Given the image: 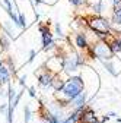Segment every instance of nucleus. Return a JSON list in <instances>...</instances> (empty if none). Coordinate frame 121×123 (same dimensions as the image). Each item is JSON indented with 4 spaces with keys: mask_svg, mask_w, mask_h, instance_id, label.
<instances>
[{
    "mask_svg": "<svg viewBox=\"0 0 121 123\" xmlns=\"http://www.w3.org/2000/svg\"><path fill=\"white\" fill-rule=\"evenodd\" d=\"M88 28L95 32V35L99 38V40H108V37L111 35V29H110V25L111 22L101 16V15H94V16L88 18Z\"/></svg>",
    "mask_w": 121,
    "mask_h": 123,
    "instance_id": "nucleus-1",
    "label": "nucleus"
},
{
    "mask_svg": "<svg viewBox=\"0 0 121 123\" xmlns=\"http://www.w3.org/2000/svg\"><path fill=\"white\" fill-rule=\"evenodd\" d=\"M83 86H85V82L80 76H72V78L67 79V82H64V86L61 89V92L64 94L66 98H69L70 101L77 97L80 92H83Z\"/></svg>",
    "mask_w": 121,
    "mask_h": 123,
    "instance_id": "nucleus-2",
    "label": "nucleus"
},
{
    "mask_svg": "<svg viewBox=\"0 0 121 123\" xmlns=\"http://www.w3.org/2000/svg\"><path fill=\"white\" fill-rule=\"evenodd\" d=\"M92 49H94L95 57L99 59V60H102V62H108V60H111V59L114 57V54H112V51H111V49H110L108 43L105 41V40L96 41V43L92 45Z\"/></svg>",
    "mask_w": 121,
    "mask_h": 123,
    "instance_id": "nucleus-3",
    "label": "nucleus"
},
{
    "mask_svg": "<svg viewBox=\"0 0 121 123\" xmlns=\"http://www.w3.org/2000/svg\"><path fill=\"white\" fill-rule=\"evenodd\" d=\"M74 40H76V45L80 50H86L88 49L89 41H88V35L85 32H77L76 35H74Z\"/></svg>",
    "mask_w": 121,
    "mask_h": 123,
    "instance_id": "nucleus-4",
    "label": "nucleus"
},
{
    "mask_svg": "<svg viewBox=\"0 0 121 123\" xmlns=\"http://www.w3.org/2000/svg\"><path fill=\"white\" fill-rule=\"evenodd\" d=\"M105 41H107V40H105ZM107 43H108V45H110V49H111L114 56L121 53V40L118 37H114L111 41H107Z\"/></svg>",
    "mask_w": 121,
    "mask_h": 123,
    "instance_id": "nucleus-5",
    "label": "nucleus"
},
{
    "mask_svg": "<svg viewBox=\"0 0 121 123\" xmlns=\"http://www.w3.org/2000/svg\"><path fill=\"white\" fill-rule=\"evenodd\" d=\"M9 81H10V72L7 66L2 65L0 66V86H3L5 84H9Z\"/></svg>",
    "mask_w": 121,
    "mask_h": 123,
    "instance_id": "nucleus-6",
    "label": "nucleus"
},
{
    "mask_svg": "<svg viewBox=\"0 0 121 123\" xmlns=\"http://www.w3.org/2000/svg\"><path fill=\"white\" fill-rule=\"evenodd\" d=\"M53 78L54 76L48 72V70H45L44 73H41L39 76H38V81H39V85H42V86H48V85H51V81H53Z\"/></svg>",
    "mask_w": 121,
    "mask_h": 123,
    "instance_id": "nucleus-7",
    "label": "nucleus"
},
{
    "mask_svg": "<svg viewBox=\"0 0 121 123\" xmlns=\"http://www.w3.org/2000/svg\"><path fill=\"white\" fill-rule=\"evenodd\" d=\"M110 22H111V24L121 25V5L112 7V16H111V21H110Z\"/></svg>",
    "mask_w": 121,
    "mask_h": 123,
    "instance_id": "nucleus-8",
    "label": "nucleus"
},
{
    "mask_svg": "<svg viewBox=\"0 0 121 123\" xmlns=\"http://www.w3.org/2000/svg\"><path fill=\"white\" fill-rule=\"evenodd\" d=\"M82 123H96V116L92 110H86L82 113Z\"/></svg>",
    "mask_w": 121,
    "mask_h": 123,
    "instance_id": "nucleus-9",
    "label": "nucleus"
},
{
    "mask_svg": "<svg viewBox=\"0 0 121 123\" xmlns=\"http://www.w3.org/2000/svg\"><path fill=\"white\" fill-rule=\"evenodd\" d=\"M85 100H86V92H80L77 97H74V98L72 100V104L79 109V107H82V105L85 104Z\"/></svg>",
    "mask_w": 121,
    "mask_h": 123,
    "instance_id": "nucleus-10",
    "label": "nucleus"
},
{
    "mask_svg": "<svg viewBox=\"0 0 121 123\" xmlns=\"http://www.w3.org/2000/svg\"><path fill=\"white\" fill-rule=\"evenodd\" d=\"M51 86H53L55 91H61L63 86H64V81L60 79L58 76H55V78H53V81H51Z\"/></svg>",
    "mask_w": 121,
    "mask_h": 123,
    "instance_id": "nucleus-11",
    "label": "nucleus"
},
{
    "mask_svg": "<svg viewBox=\"0 0 121 123\" xmlns=\"http://www.w3.org/2000/svg\"><path fill=\"white\" fill-rule=\"evenodd\" d=\"M0 47H2V50H7L9 49V40L6 38L5 32L0 34Z\"/></svg>",
    "mask_w": 121,
    "mask_h": 123,
    "instance_id": "nucleus-12",
    "label": "nucleus"
},
{
    "mask_svg": "<svg viewBox=\"0 0 121 123\" xmlns=\"http://www.w3.org/2000/svg\"><path fill=\"white\" fill-rule=\"evenodd\" d=\"M92 10H94V13H96V15H101V12H102V0L96 2L95 5H92Z\"/></svg>",
    "mask_w": 121,
    "mask_h": 123,
    "instance_id": "nucleus-13",
    "label": "nucleus"
},
{
    "mask_svg": "<svg viewBox=\"0 0 121 123\" xmlns=\"http://www.w3.org/2000/svg\"><path fill=\"white\" fill-rule=\"evenodd\" d=\"M18 19H19V26L25 29L26 28V18H25V15L21 13V12H18Z\"/></svg>",
    "mask_w": 121,
    "mask_h": 123,
    "instance_id": "nucleus-14",
    "label": "nucleus"
},
{
    "mask_svg": "<svg viewBox=\"0 0 121 123\" xmlns=\"http://www.w3.org/2000/svg\"><path fill=\"white\" fill-rule=\"evenodd\" d=\"M55 35L60 37V38H63L64 34H63V31H61V26H60V24H55Z\"/></svg>",
    "mask_w": 121,
    "mask_h": 123,
    "instance_id": "nucleus-15",
    "label": "nucleus"
},
{
    "mask_svg": "<svg viewBox=\"0 0 121 123\" xmlns=\"http://www.w3.org/2000/svg\"><path fill=\"white\" fill-rule=\"evenodd\" d=\"M69 2H70L74 7H79V6H82V5L85 3V0H69Z\"/></svg>",
    "mask_w": 121,
    "mask_h": 123,
    "instance_id": "nucleus-16",
    "label": "nucleus"
},
{
    "mask_svg": "<svg viewBox=\"0 0 121 123\" xmlns=\"http://www.w3.org/2000/svg\"><path fill=\"white\" fill-rule=\"evenodd\" d=\"M29 119H31V110H29V107H25V123H28Z\"/></svg>",
    "mask_w": 121,
    "mask_h": 123,
    "instance_id": "nucleus-17",
    "label": "nucleus"
},
{
    "mask_svg": "<svg viewBox=\"0 0 121 123\" xmlns=\"http://www.w3.org/2000/svg\"><path fill=\"white\" fill-rule=\"evenodd\" d=\"M34 57H35V51H34V50H31V53H29V60H28V62H32V60H34Z\"/></svg>",
    "mask_w": 121,
    "mask_h": 123,
    "instance_id": "nucleus-18",
    "label": "nucleus"
},
{
    "mask_svg": "<svg viewBox=\"0 0 121 123\" xmlns=\"http://www.w3.org/2000/svg\"><path fill=\"white\" fill-rule=\"evenodd\" d=\"M29 92H31V95H32V97H35V91H34V88L29 89Z\"/></svg>",
    "mask_w": 121,
    "mask_h": 123,
    "instance_id": "nucleus-19",
    "label": "nucleus"
},
{
    "mask_svg": "<svg viewBox=\"0 0 121 123\" xmlns=\"http://www.w3.org/2000/svg\"><path fill=\"white\" fill-rule=\"evenodd\" d=\"M118 38H120V40H121V32H120V37H118Z\"/></svg>",
    "mask_w": 121,
    "mask_h": 123,
    "instance_id": "nucleus-20",
    "label": "nucleus"
},
{
    "mask_svg": "<svg viewBox=\"0 0 121 123\" xmlns=\"http://www.w3.org/2000/svg\"><path fill=\"white\" fill-rule=\"evenodd\" d=\"M120 5H121V0H120Z\"/></svg>",
    "mask_w": 121,
    "mask_h": 123,
    "instance_id": "nucleus-21",
    "label": "nucleus"
}]
</instances>
